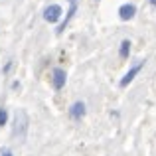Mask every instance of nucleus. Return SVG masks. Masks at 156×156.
<instances>
[{"label": "nucleus", "instance_id": "obj_7", "mask_svg": "<svg viewBox=\"0 0 156 156\" xmlns=\"http://www.w3.org/2000/svg\"><path fill=\"white\" fill-rule=\"evenodd\" d=\"M75 12H77V6H75V4H71V8H69V12H67V16H65V20H63V22H61V24H59V28H57V30H55V34H57V36H59V34H63V30H65V26H67V24H69V20H71V18H73V14H75Z\"/></svg>", "mask_w": 156, "mask_h": 156}, {"label": "nucleus", "instance_id": "obj_10", "mask_svg": "<svg viewBox=\"0 0 156 156\" xmlns=\"http://www.w3.org/2000/svg\"><path fill=\"white\" fill-rule=\"evenodd\" d=\"M2 156H12V152H10L8 148H4V150H2Z\"/></svg>", "mask_w": 156, "mask_h": 156}, {"label": "nucleus", "instance_id": "obj_3", "mask_svg": "<svg viewBox=\"0 0 156 156\" xmlns=\"http://www.w3.org/2000/svg\"><path fill=\"white\" fill-rule=\"evenodd\" d=\"M59 16H61V8L57 6V4H51V6H48L46 10H44V20H46V22H50V24L57 22V20H59Z\"/></svg>", "mask_w": 156, "mask_h": 156}, {"label": "nucleus", "instance_id": "obj_4", "mask_svg": "<svg viewBox=\"0 0 156 156\" xmlns=\"http://www.w3.org/2000/svg\"><path fill=\"white\" fill-rule=\"evenodd\" d=\"M69 117H71L73 121H81V119L85 117V103L83 101H77V103H73L69 107Z\"/></svg>", "mask_w": 156, "mask_h": 156}, {"label": "nucleus", "instance_id": "obj_2", "mask_svg": "<svg viewBox=\"0 0 156 156\" xmlns=\"http://www.w3.org/2000/svg\"><path fill=\"white\" fill-rule=\"evenodd\" d=\"M142 67H144V59H142V61H138L136 65H133V67H130L129 71H126V75L121 79V83H119V85H121V87H126V85H129L130 81L134 79V75H138V71H140Z\"/></svg>", "mask_w": 156, "mask_h": 156}, {"label": "nucleus", "instance_id": "obj_1", "mask_svg": "<svg viewBox=\"0 0 156 156\" xmlns=\"http://www.w3.org/2000/svg\"><path fill=\"white\" fill-rule=\"evenodd\" d=\"M28 129H30V117L24 109H18L14 113V126H12V134L18 138L20 142L26 140V134H28Z\"/></svg>", "mask_w": 156, "mask_h": 156}, {"label": "nucleus", "instance_id": "obj_5", "mask_svg": "<svg viewBox=\"0 0 156 156\" xmlns=\"http://www.w3.org/2000/svg\"><path fill=\"white\" fill-rule=\"evenodd\" d=\"M134 14H136V6H134V4H122V6L119 8V18H121L122 22L134 18Z\"/></svg>", "mask_w": 156, "mask_h": 156}, {"label": "nucleus", "instance_id": "obj_8", "mask_svg": "<svg viewBox=\"0 0 156 156\" xmlns=\"http://www.w3.org/2000/svg\"><path fill=\"white\" fill-rule=\"evenodd\" d=\"M129 53H130V42H129V40H122L121 48H119V55L125 59V57H129Z\"/></svg>", "mask_w": 156, "mask_h": 156}, {"label": "nucleus", "instance_id": "obj_6", "mask_svg": "<svg viewBox=\"0 0 156 156\" xmlns=\"http://www.w3.org/2000/svg\"><path fill=\"white\" fill-rule=\"evenodd\" d=\"M51 81H53V87L55 89H61L65 85V79H67V75H65V71L63 69H59V67H55L53 69V73H51Z\"/></svg>", "mask_w": 156, "mask_h": 156}, {"label": "nucleus", "instance_id": "obj_9", "mask_svg": "<svg viewBox=\"0 0 156 156\" xmlns=\"http://www.w3.org/2000/svg\"><path fill=\"white\" fill-rule=\"evenodd\" d=\"M6 121H8V113H6V109H0V126L6 125Z\"/></svg>", "mask_w": 156, "mask_h": 156}, {"label": "nucleus", "instance_id": "obj_11", "mask_svg": "<svg viewBox=\"0 0 156 156\" xmlns=\"http://www.w3.org/2000/svg\"><path fill=\"white\" fill-rule=\"evenodd\" d=\"M71 2H75V0H71Z\"/></svg>", "mask_w": 156, "mask_h": 156}]
</instances>
